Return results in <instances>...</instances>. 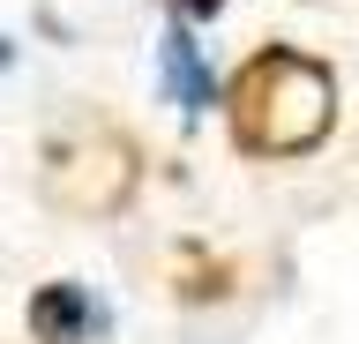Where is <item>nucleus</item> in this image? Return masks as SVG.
I'll use <instances>...</instances> for the list:
<instances>
[{"label":"nucleus","instance_id":"1","mask_svg":"<svg viewBox=\"0 0 359 344\" xmlns=\"http://www.w3.org/2000/svg\"><path fill=\"white\" fill-rule=\"evenodd\" d=\"M224 120L247 158H307L337 128V75L299 46L247 53L240 75L224 83Z\"/></svg>","mask_w":359,"mask_h":344},{"label":"nucleus","instance_id":"2","mask_svg":"<svg viewBox=\"0 0 359 344\" xmlns=\"http://www.w3.org/2000/svg\"><path fill=\"white\" fill-rule=\"evenodd\" d=\"M135 180H142V150L120 128H105V120H90V128H75V135H60L45 150V202L75 209V217L128 209Z\"/></svg>","mask_w":359,"mask_h":344},{"label":"nucleus","instance_id":"3","mask_svg":"<svg viewBox=\"0 0 359 344\" xmlns=\"http://www.w3.org/2000/svg\"><path fill=\"white\" fill-rule=\"evenodd\" d=\"M157 60H165V90H172L187 113L217 105V83H210V68H202V53H195V38H187V30H165Z\"/></svg>","mask_w":359,"mask_h":344},{"label":"nucleus","instance_id":"4","mask_svg":"<svg viewBox=\"0 0 359 344\" xmlns=\"http://www.w3.org/2000/svg\"><path fill=\"white\" fill-rule=\"evenodd\" d=\"M30 329H38L45 344H75L90 329V299L75 292V284H38V292H30Z\"/></svg>","mask_w":359,"mask_h":344},{"label":"nucleus","instance_id":"5","mask_svg":"<svg viewBox=\"0 0 359 344\" xmlns=\"http://www.w3.org/2000/svg\"><path fill=\"white\" fill-rule=\"evenodd\" d=\"M172 8H180V15H195V23H210V15H217L224 0H172Z\"/></svg>","mask_w":359,"mask_h":344}]
</instances>
